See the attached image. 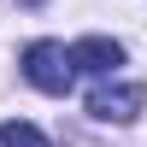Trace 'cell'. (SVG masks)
<instances>
[{"mask_svg": "<svg viewBox=\"0 0 147 147\" xmlns=\"http://www.w3.org/2000/svg\"><path fill=\"white\" fill-rule=\"evenodd\" d=\"M141 100H147L141 82H112V77H100L94 94H88V118H100V124H129V118L141 112Z\"/></svg>", "mask_w": 147, "mask_h": 147, "instance_id": "7a4b0ae2", "label": "cell"}, {"mask_svg": "<svg viewBox=\"0 0 147 147\" xmlns=\"http://www.w3.org/2000/svg\"><path fill=\"white\" fill-rule=\"evenodd\" d=\"M124 65V47L106 41V35H82L77 47H71V71H88V77H112V71Z\"/></svg>", "mask_w": 147, "mask_h": 147, "instance_id": "3957f363", "label": "cell"}, {"mask_svg": "<svg viewBox=\"0 0 147 147\" xmlns=\"http://www.w3.org/2000/svg\"><path fill=\"white\" fill-rule=\"evenodd\" d=\"M0 147H47V136L35 124H24V118H6L0 124Z\"/></svg>", "mask_w": 147, "mask_h": 147, "instance_id": "277c9868", "label": "cell"}, {"mask_svg": "<svg viewBox=\"0 0 147 147\" xmlns=\"http://www.w3.org/2000/svg\"><path fill=\"white\" fill-rule=\"evenodd\" d=\"M24 82L41 94H71L77 71H71V47L65 41H30L24 47Z\"/></svg>", "mask_w": 147, "mask_h": 147, "instance_id": "6da1fadb", "label": "cell"}]
</instances>
